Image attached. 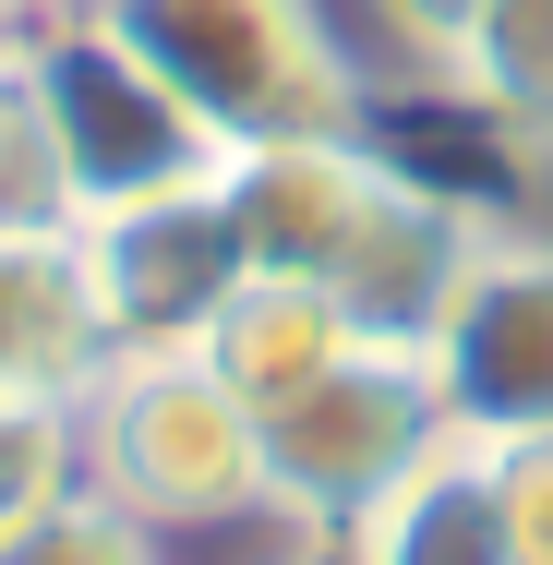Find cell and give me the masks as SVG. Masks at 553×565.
<instances>
[{"label":"cell","instance_id":"1","mask_svg":"<svg viewBox=\"0 0 553 565\" xmlns=\"http://www.w3.org/2000/svg\"><path fill=\"white\" fill-rule=\"evenodd\" d=\"M97 24L228 157L301 132H373V61L349 49L337 0H109Z\"/></svg>","mask_w":553,"mask_h":565},{"label":"cell","instance_id":"2","mask_svg":"<svg viewBox=\"0 0 553 565\" xmlns=\"http://www.w3.org/2000/svg\"><path fill=\"white\" fill-rule=\"evenodd\" d=\"M73 469L132 505L157 542H193L241 505H265V422L217 385L193 338L169 349H109L73 385Z\"/></svg>","mask_w":553,"mask_h":565},{"label":"cell","instance_id":"3","mask_svg":"<svg viewBox=\"0 0 553 565\" xmlns=\"http://www.w3.org/2000/svg\"><path fill=\"white\" fill-rule=\"evenodd\" d=\"M12 49H24V85H36V109H49V132H61L73 228L132 217V205H169V193H205V181L228 169V145L120 49L97 12L36 24V36H12Z\"/></svg>","mask_w":553,"mask_h":565},{"label":"cell","instance_id":"4","mask_svg":"<svg viewBox=\"0 0 553 565\" xmlns=\"http://www.w3.org/2000/svg\"><path fill=\"white\" fill-rule=\"evenodd\" d=\"M445 434H457V422H445L422 349H385V338H373L361 361H337L313 397H289V409L265 422V493L349 542V518H373Z\"/></svg>","mask_w":553,"mask_h":565},{"label":"cell","instance_id":"5","mask_svg":"<svg viewBox=\"0 0 553 565\" xmlns=\"http://www.w3.org/2000/svg\"><path fill=\"white\" fill-rule=\"evenodd\" d=\"M422 373H434L445 422H457L469 446L553 434V228L493 217L481 265L457 277L445 326L422 338Z\"/></svg>","mask_w":553,"mask_h":565},{"label":"cell","instance_id":"6","mask_svg":"<svg viewBox=\"0 0 553 565\" xmlns=\"http://www.w3.org/2000/svg\"><path fill=\"white\" fill-rule=\"evenodd\" d=\"M397 169H410V157H397L385 132H301V145L228 157V169H217V205H228L241 265H265V277H337L349 241L385 217Z\"/></svg>","mask_w":553,"mask_h":565},{"label":"cell","instance_id":"7","mask_svg":"<svg viewBox=\"0 0 553 565\" xmlns=\"http://www.w3.org/2000/svg\"><path fill=\"white\" fill-rule=\"evenodd\" d=\"M73 265H85V301H97V338H109V349L205 338V313L241 289V241H228L217 181H205V193H169V205H132V217L73 228Z\"/></svg>","mask_w":553,"mask_h":565},{"label":"cell","instance_id":"8","mask_svg":"<svg viewBox=\"0 0 553 565\" xmlns=\"http://www.w3.org/2000/svg\"><path fill=\"white\" fill-rule=\"evenodd\" d=\"M205 361H217V385L253 409V422H277L289 397H313L337 361H361V326H349V301H337L326 277H265V265H241V289H228L217 313H205Z\"/></svg>","mask_w":553,"mask_h":565},{"label":"cell","instance_id":"9","mask_svg":"<svg viewBox=\"0 0 553 565\" xmlns=\"http://www.w3.org/2000/svg\"><path fill=\"white\" fill-rule=\"evenodd\" d=\"M349 565H518L506 554V505H493V457L469 434H445L373 518H349Z\"/></svg>","mask_w":553,"mask_h":565},{"label":"cell","instance_id":"10","mask_svg":"<svg viewBox=\"0 0 553 565\" xmlns=\"http://www.w3.org/2000/svg\"><path fill=\"white\" fill-rule=\"evenodd\" d=\"M109 361L73 241H0V397L73 409V385Z\"/></svg>","mask_w":553,"mask_h":565},{"label":"cell","instance_id":"11","mask_svg":"<svg viewBox=\"0 0 553 565\" xmlns=\"http://www.w3.org/2000/svg\"><path fill=\"white\" fill-rule=\"evenodd\" d=\"M445 97L481 132H553V0H481Z\"/></svg>","mask_w":553,"mask_h":565},{"label":"cell","instance_id":"12","mask_svg":"<svg viewBox=\"0 0 553 565\" xmlns=\"http://www.w3.org/2000/svg\"><path fill=\"white\" fill-rule=\"evenodd\" d=\"M0 241H73V169L24 85V49L0 36Z\"/></svg>","mask_w":553,"mask_h":565},{"label":"cell","instance_id":"13","mask_svg":"<svg viewBox=\"0 0 553 565\" xmlns=\"http://www.w3.org/2000/svg\"><path fill=\"white\" fill-rule=\"evenodd\" d=\"M0 565H169V542H157L132 505H109V493L73 469L61 493H36V505L0 530Z\"/></svg>","mask_w":553,"mask_h":565},{"label":"cell","instance_id":"14","mask_svg":"<svg viewBox=\"0 0 553 565\" xmlns=\"http://www.w3.org/2000/svg\"><path fill=\"white\" fill-rule=\"evenodd\" d=\"M73 481V409H36V397H0V530Z\"/></svg>","mask_w":553,"mask_h":565},{"label":"cell","instance_id":"15","mask_svg":"<svg viewBox=\"0 0 553 565\" xmlns=\"http://www.w3.org/2000/svg\"><path fill=\"white\" fill-rule=\"evenodd\" d=\"M493 457V505H506V554L553 565V434H518V446H481Z\"/></svg>","mask_w":553,"mask_h":565},{"label":"cell","instance_id":"16","mask_svg":"<svg viewBox=\"0 0 553 565\" xmlns=\"http://www.w3.org/2000/svg\"><path fill=\"white\" fill-rule=\"evenodd\" d=\"M469 12H481V0H361V24H373V36H385V49L422 73V85H445V73H457Z\"/></svg>","mask_w":553,"mask_h":565},{"label":"cell","instance_id":"17","mask_svg":"<svg viewBox=\"0 0 553 565\" xmlns=\"http://www.w3.org/2000/svg\"><path fill=\"white\" fill-rule=\"evenodd\" d=\"M73 12H109V0H0V36H36V24H73Z\"/></svg>","mask_w":553,"mask_h":565},{"label":"cell","instance_id":"18","mask_svg":"<svg viewBox=\"0 0 553 565\" xmlns=\"http://www.w3.org/2000/svg\"><path fill=\"white\" fill-rule=\"evenodd\" d=\"M326 565H349V554H326Z\"/></svg>","mask_w":553,"mask_h":565}]
</instances>
